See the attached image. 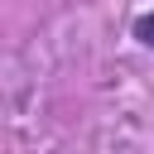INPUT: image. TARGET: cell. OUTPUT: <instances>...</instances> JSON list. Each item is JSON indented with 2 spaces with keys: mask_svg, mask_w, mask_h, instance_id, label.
Segmentation results:
<instances>
[{
  "mask_svg": "<svg viewBox=\"0 0 154 154\" xmlns=\"http://www.w3.org/2000/svg\"><path fill=\"white\" fill-rule=\"evenodd\" d=\"M135 38H140L144 48H154V14H140V19H135Z\"/></svg>",
  "mask_w": 154,
  "mask_h": 154,
  "instance_id": "1",
  "label": "cell"
}]
</instances>
